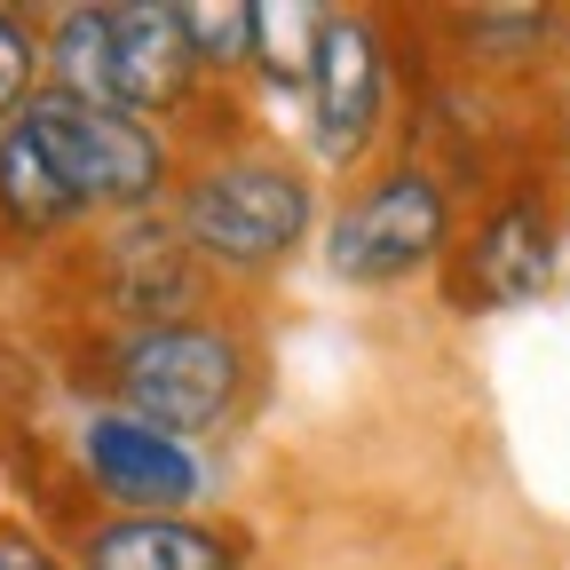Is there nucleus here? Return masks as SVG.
I'll list each match as a JSON object with an SVG mask.
<instances>
[{
	"mask_svg": "<svg viewBox=\"0 0 570 570\" xmlns=\"http://www.w3.org/2000/svg\"><path fill=\"white\" fill-rule=\"evenodd\" d=\"M452 32V56L475 71V80H508V71H523V63H539L554 40H562V17L554 9H460V17H444Z\"/></svg>",
	"mask_w": 570,
	"mask_h": 570,
	"instance_id": "9b49d317",
	"label": "nucleus"
},
{
	"mask_svg": "<svg viewBox=\"0 0 570 570\" xmlns=\"http://www.w3.org/2000/svg\"><path fill=\"white\" fill-rule=\"evenodd\" d=\"M325 269L348 294H396L404 277L444 269L460 246V198L428 159H389L325 214Z\"/></svg>",
	"mask_w": 570,
	"mask_h": 570,
	"instance_id": "20e7f679",
	"label": "nucleus"
},
{
	"mask_svg": "<svg viewBox=\"0 0 570 570\" xmlns=\"http://www.w3.org/2000/svg\"><path fill=\"white\" fill-rule=\"evenodd\" d=\"M71 277L88 285V325L119 333V325H175V317H206L214 302V269L183 246V230L159 214H127V223L88 230L80 246H63Z\"/></svg>",
	"mask_w": 570,
	"mask_h": 570,
	"instance_id": "0eeeda50",
	"label": "nucleus"
},
{
	"mask_svg": "<svg viewBox=\"0 0 570 570\" xmlns=\"http://www.w3.org/2000/svg\"><path fill=\"white\" fill-rule=\"evenodd\" d=\"M40 17H24V9H9L0 0V127H9L32 96H40Z\"/></svg>",
	"mask_w": 570,
	"mask_h": 570,
	"instance_id": "ddd939ff",
	"label": "nucleus"
},
{
	"mask_svg": "<svg viewBox=\"0 0 570 570\" xmlns=\"http://www.w3.org/2000/svg\"><path fill=\"white\" fill-rule=\"evenodd\" d=\"M167 223L183 230V246L214 277L262 285L325 230V206H317V175L294 151H269V142H198L167 190Z\"/></svg>",
	"mask_w": 570,
	"mask_h": 570,
	"instance_id": "7ed1b4c3",
	"label": "nucleus"
},
{
	"mask_svg": "<svg viewBox=\"0 0 570 570\" xmlns=\"http://www.w3.org/2000/svg\"><path fill=\"white\" fill-rule=\"evenodd\" d=\"M24 119L40 127V142L56 151V167L71 175V190H80L88 223H127V214H159L175 175H183V151L175 135L135 119V111H96V104H71L56 88H40L24 104Z\"/></svg>",
	"mask_w": 570,
	"mask_h": 570,
	"instance_id": "423d86ee",
	"label": "nucleus"
},
{
	"mask_svg": "<svg viewBox=\"0 0 570 570\" xmlns=\"http://www.w3.org/2000/svg\"><path fill=\"white\" fill-rule=\"evenodd\" d=\"M554 262H562V230L539 190H499L483 198L475 223H460V246L444 262V302L483 317V309H523L554 285Z\"/></svg>",
	"mask_w": 570,
	"mask_h": 570,
	"instance_id": "1a4fd4ad",
	"label": "nucleus"
},
{
	"mask_svg": "<svg viewBox=\"0 0 570 570\" xmlns=\"http://www.w3.org/2000/svg\"><path fill=\"white\" fill-rule=\"evenodd\" d=\"M71 475L96 499V515H206V491H214V468L198 444L111 404H88L71 428Z\"/></svg>",
	"mask_w": 570,
	"mask_h": 570,
	"instance_id": "6e6552de",
	"label": "nucleus"
},
{
	"mask_svg": "<svg viewBox=\"0 0 570 570\" xmlns=\"http://www.w3.org/2000/svg\"><path fill=\"white\" fill-rule=\"evenodd\" d=\"M0 570H71V554L40 531V523H24V515H0Z\"/></svg>",
	"mask_w": 570,
	"mask_h": 570,
	"instance_id": "4468645a",
	"label": "nucleus"
},
{
	"mask_svg": "<svg viewBox=\"0 0 570 570\" xmlns=\"http://www.w3.org/2000/svg\"><path fill=\"white\" fill-rule=\"evenodd\" d=\"M190 56L206 80H254V56H262V0H175Z\"/></svg>",
	"mask_w": 570,
	"mask_h": 570,
	"instance_id": "f8f14e48",
	"label": "nucleus"
},
{
	"mask_svg": "<svg viewBox=\"0 0 570 570\" xmlns=\"http://www.w3.org/2000/svg\"><path fill=\"white\" fill-rule=\"evenodd\" d=\"M40 71L56 96L96 104V111H135L151 127H183L206 111V71L190 56L175 0H71L40 17Z\"/></svg>",
	"mask_w": 570,
	"mask_h": 570,
	"instance_id": "f03ea898",
	"label": "nucleus"
},
{
	"mask_svg": "<svg viewBox=\"0 0 570 570\" xmlns=\"http://www.w3.org/2000/svg\"><path fill=\"white\" fill-rule=\"evenodd\" d=\"M71 570H254V531L223 515H80Z\"/></svg>",
	"mask_w": 570,
	"mask_h": 570,
	"instance_id": "9d476101",
	"label": "nucleus"
},
{
	"mask_svg": "<svg viewBox=\"0 0 570 570\" xmlns=\"http://www.w3.org/2000/svg\"><path fill=\"white\" fill-rule=\"evenodd\" d=\"M88 356H71V373L96 389V404L135 412L167 428L183 444H214L254 412L262 396V333L238 309H206L175 325H88Z\"/></svg>",
	"mask_w": 570,
	"mask_h": 570,
	"instance_id": "f257e3e1",
	"label": "nucleus"
},
{
	"mask_svg": "<svg viewBox=\"0 0 570 570\" xmlns=\"http://www.w3.org/2000/svg\"><path fill=\"white\" fill-rule=\"evenodd\" d=\"M396 48L381 9H317L309 80H302V142L317 175H365L396 119Z\"/></svg>",
	"mask_w": 570,
	"mask_h": 570,
	"instance_id": "39448f33",
	"label": "nucleus"
}]
</instances>
